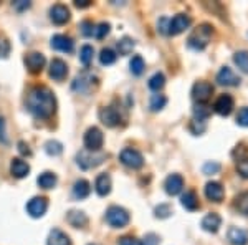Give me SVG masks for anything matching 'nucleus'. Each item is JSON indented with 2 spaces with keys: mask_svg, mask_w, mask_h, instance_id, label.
I'll return each mask as SVG.
<instances>
[{
  "mask_svg": "<svg viewBox=\"0 0 248 245\" xmlns=\"http://www.w3.org/2000/svg\"><path fill=\"white\" fill-rule=\"evenodd\" d=\"M27 110L30 111L35 118L48 119L57 111V98L53 91L46 86H33L27 95L25 99Z\"/></svg>",
  "mask_w": 248,
  "mask_h": 245,
  "instance_id": "obj_1",
  "label": "nucleus"
},
{
  "mask_svg": "<svg viewBox=\"0 0 248 245\" xmlns=\"http://www.w3.org/2000/svg\"><path fill=\"white\" fill-rule=\"evenodd\" d=\"M212 33H214V30H212L209 23H202L201 27H197V29L192 32L187 43H189L192 50H203V48L209 45Z\"/></svg>",
  "mask_w": 248,
  "mask_h": 245,
  "instance_id": "obj_2",
  "label": "nucleus"
},
{
  "mask_svg": "<svg viewBox=\"0 0 248 245\" xmlns=\"http://www.w3.org/2000/svg\"><path fill=\"white\" fill-rule=\"evenodd\" d=\"M129 220H131L129 212L119 206H111L106 211V222L114 229L126 227L127 224H129Z\"/></svg>",
  "mask_w": 248,
  "mask_h": 245,
  "instance_id": "obj_3",
  "label": "nucleus"
},
{
  "mask_svg": "<svg viewBox=\"0 0 248 245\" xmlns=\"http://www.w3.org/2000/svg\"><path fill=\"white\" fill-rule=\"evenodd\" d=\"M105 159H106L105 154H101V152H98V151H88V149L78 152V156H77L78 166L81 167V169H93V167L99 166Z\"/></svg>",
  "mask_w": 248,
  "mask_h": 245,
  "instance_id": "obj_4",
  "label": "nucleus"
},
{
  "mask_svg": "<svg viewBox=\"0 0 248 245\" xmlns=\"http://www.w3.org/2000/svg\"><path fill=\"white\" fill-rule=\"evenodd\" d=\"M83 143H85V147L88 151H99L103 147V143H105V136H103L99 128L93 126L85 132Z\"/></svg>",
  "mask_w": 248,
  "mask_h": 245,
  "instance_id": "obj_5",
  "label": "nucleus"
},
{
  "mask_svg": "<svg viewBox=\"0 0 248 245\" xmlns=\"http://www.w3.org/2000/svg\"><path fill=\"white\" fill-rule=\"evenodd\" d=\"M119 161H121L124 166L131 167V169H139V167H142V164H144L142 154L139 151L133 149V147L123 149L121 154H119Z\"/></svg>",
  "mask_w": 248,
  "mask_h": 245,
  "instance_id": "obj_6",
  "label": "nucleus"
},
{
  "mask_svg": "<svg viewBox=\"0 0 248 245\" xmlns=\"http://www.w3.org/2000/svg\"><path fill=\"white\" fill-rule=\"evenodd\" d=\"M214 95V86L209 82H197L192 86V98L195 99V103H203L205 104Z\"/></svg>",
  "mask_w": 248,
  "mask_h": 245,
  "instance_id": "obj_7",
  "label": "nucleus"
},
{
  "mask_svg": "<svg viewBox=\"0 0 248 245\" xmlns=\"http://www.w3.org/2000/svg\"><path fill=\"white\" fill-rule=\"evenodd\" d=\"M190 17L186 14H179L174 18L167 22V35H179L186 32L190 27Z\"/></svg>",
  "mask_w": 248,
  "mask_h": 245,
  "instance_id": "obj_8",
  "label": "nucleus"
},
{
  "mask_svg": "<svg viewBox=\"0 0 248 245\" xmlns=\"http://www.w3.org/2000/svg\"><path fill=\"white\" fill-rule=\"evenodd\" d=\"M46 60H45V55L43 53H38V51H31L25 57V65H27V70L30 73H40L45 66Z\"/></svg>",
  "mask_w": 248,
  "mask_h": 245,
  "instance_id": "obj_9",
  "label": "nucleus"
},
{
  "mask_svg": "<svg viewBox=\"0 0 248 245\" xmlns=\"http://www.w3.org/2000/svg\"><path fill=\"white\" fill-rule=\"evenodd\" d=\"M99 119H101V123L105 124V126L114 128V126H118L119 121H121V116H119L116 108L105 106V108H101V111H99Z\"/></svg>",
  "mask_w": 248,
  "mask_h": 245,
  "instance_id": "obj_10",
  "label": "nucleus"
},
{
  "mask_svg": "<svg viewBox=\"0 0 248 245\" xmlns=\"http://www.w3.org/2000/svg\"><path fill=\"white\" fill-rule=\"evenodd\" d=\"M46 209H48V200L45 197H33L27 204V212H29L31 217H35V219L45 215Z\"/></svg>",
  "mask_w": 248,
  "mask_h": 245,
  "instance_id": "obj_11",
  "label": "nucleus"
},
{
  "mask_svg": "<svg viewBox=\"0 0 248 245\" xmlns=\"http://www.w3.org/2000/svg\"><path fill=\"white\" fill-rule=\"evenodd\" d=\"M48 73H50V78H53L55 82H62L68 75V65L62 58H53L50 63V71Z\"/></svg>",
  "mask_w": 248,
  "mask_h": 245,
  "instance_id": "obj_12",
  "label": "nucleus"
},
{
  "mask_svg": "<svg viewBox=\"0 0 248 245\" xmlns=\"http://www.w3.org/2000/svg\"><path fill=\"white\" fill-rule=\"evenodd\" d=\"M235 108L233 98L230 95H222L217 98V101L214 104V110L215 113H218L220 116H229Z\"/></svg>",
  "mask_w": 248,
  "mask_h": 245,
  "instance_id": "obj_13",
  "label": "nucleus"
},
{
  "mask_svg": "<svg viewBox=\"0 0 248 245\" xmlns=\"http://www.w3.org/2000/svg\"><path fill=\"white\" fill-rule=\"evenodd\" d=\"M217 82H218V85H222V86H238L240 85V78L229 66H223L222 70L218 71Z\"/></svg>",
  "mask_w": 248,
  "mask_h": 245,
  "instance_id": "obj_14",
  "label": "nucleus"
},
{
  "mask_svg": "<svg viewBox=\"0 0 248 245\" xmlns=\"http://www.w3.org/2000/svg\"><path fill=\"white\" fill-rule=\"evenodd\" d=\"M223 196H225V191H223L222 184L217 182V180H210V182L205 184V197L212 202H222Z\"/></svg>",
  "mask_w": 248,
  "mask_h": 245,
  "instance_id": "obj_15",
  "label": "nucleus"
},
{
  "mask_svg": "<svg viewBox=\"0 0 248 245\" xmlns=\"http://www.w3.org/2000/svg\"><path fill=\"white\" fill-rule=\"evenodd\" d=\"M71 14L70 10H68V7L62 5V3H58V5H53L50 9V18L53 23H57V25H65V23L70 20Z\"/></svg>",
  "mask_w": 248,
  "mask_h": 245,
  "instance_id": "obj_16",
  "label": "nucleus"
},
{
  "mask_svg": "<svg viewBox=\"0 0 248 245\" xmlns=\"http://www.w3.org/2000/svg\"><path fill=\"white\" fill-rule=\"evenodd\" d=\"M164 187H166V192L169 196H177L182 192L184 189V179L181 174H170L169 178L164 182Z\"/></svg>",
  "mask_w": 248,
  "mask_h": 245,
  "instance_id": "obj_17",
  "label": "nucleus"
},
{
  "mask_svg": "<svg viewBox=\"0 0 248 245\" xmlns=\"http://www.w3.org/2000/svg\"><path fill=\"white\" fill-rule=\"evenodd\" d=\"M73 40L66 35H53L51 37V48L58 51H63V53H71L73 51Z\"/></svg>",
  "mask_w": 248,
  "mask_h": 245,
  "instance_id": "obj_18",
  "label": "nucleus"
},
{
  "mask_svg": "<svg viewBox=\"0 0 248 245\" xmlns=\"http://www.w3.org/2000/svg\"><path fill=\"white\" fill-rule=\"evenodd\" d=\"M10 172H12V176H14V178L23 179V178H27V176H29L30 166L23 159L15 158V159H12V163H10Z\"/></svg>",
  "mask_w": 248,
  "mask_h": 245,
  "instance_id": "obj_19",
  "label": "nucleus"
},
{
  "mask_svg": "<svg viewBox=\"0 0 248 245\" xmlns=\"http://www.w3.org/2000/svg\"><path fill=\"white\" fill-rule=\"evenodd\" d=\"M220 226H222V219L215 212H210V214H207L202 219V229L205 232H210V234H215L220 229Z\"/></svg>",
  "mask_w": 248,
  "mask_h": 245,
  "instance_id": "obj_20",
  "label": "nucleus"
},
{
  "mask_svg": "<svg viewBox=\"0 0 248 245\" xmlns=\"http://www.w3.org/2000/svg\"><path fill=\"white\" fill-rule=\"evenodd\" d=\"M227 237H229V240L233 245H247L248 244V232L240 227H230Z\"/></svg>",
  "mask_w": 248,
  "mask_h": 245,
  "instance_id": "obj_21",
  "label": "nucleus"
},
{
  "mask_svg": "<svg viewBox=\"0 0 248 245\" xmlns=\"http://www.w3.org/2000/svg\"><path fill=\"white\" fill-rule=\"evenodd\" d=\"M46 245H71V240L63 230H60V229H53V230L48 234Z\"/></svg>",
  "mask_w": 248,
  "mask_h": 245,
  "instance_id": "obj_22",
  "label": "nucleus"
},
{
  "mask_svg": "<svg viewBox=\"0 0 248 245\" xmlns=\"http://www.w3.org/2000/svg\"><path fill=\"white\" fill-rule=\"evenodd\" d=\"M66 220L70 226H73L77 229L86 227V224H88V217L83 211H70L66 214Z\"/></svg>",
  "mask_w": 248,
  "mask_h": 245,
  "instance_id": "obj_23",
  "label": "nucleus"
},
{
  "mask_svg": "<svg viewBox=\"0 0 248 245\" xmlns=\"http://www.w3.org/2000/svg\"><path fill=\"white\" fill-rule=\"evenodd\" d=\"M94 189L101 197H105L111 192V178L109 174H99L96 178V182H94Z\"/></svg>",
  "mask_w": 248,
  "mask_h": 245,
  "instance_id": "obj_24",
  "label": "nucleus"
},
{
  "mask_svg": "<svg viewBox=\"0 0 248 245\" xmlns=\"http://www.w3.org/2000/svg\"><path fill=\"white\" fill-rule=\"evenodd\" d=\"M93 76L86 75V73H81L77 76V80L73 82V90L75 91H79V93H86L88 90L91 88V85H93Z\"/></svg>",
  "mask_w": 248,
  "mask_h": 245,
  "instance_id": "obj_25",
  "label": "nucleus"
},
{
  "mask_svg": "<svg viewBox=\"0 0 248 245\" xmlns=\"http://www.w3.org/2000/svg\"><path fill=\"white\" fill-rule=\"evenodd\" d=\"M91 192V187H90V182L86 179H79L75 182L73 186V196L77 199H86Z\"/></svg>",
  "mask_w": 248,
  "mask_h": 245,
  "instance_id": "obj_26",
  "label": "nucleus"
},
{
  "mask_svg": "<svg viewBox=\"0 0 248 245\" xmlns=\"http://www.w3.org/2000/svg\"><path fill=\"white\" fill-rule=\"evenodd\" d=\"M232 158L235 159L237 166H238V164L248 163V146H247V144H243V143L237 144V146H235V149L232 151Z\"/></svg>",
  "mask_w": 248,
  "mask_h": 245,
  "instance_id": "obj_27",
  "label": "nucleus"
},
{
  "mask_svg": "<svg viewBox=\"0 0 248 245\" xmlns=\"http://www.w3.org/2000/svg\"><path fill=\"white\" fill-rule=\"evenodd\" d=\"M181 204L187 211H195L199 207V199H197V194L194 191H187L186 194H182L181 197Z\"/></svg>",
  "mask_w": 248,
  "mask_h": 245,
  "instance_id": "obj_28",
  "label": "nucleus"
},
{
  "mask_svg": "<svg viewBox=\"0 0 248 245\" xmlns=\"http://www.w3.org/2000/svg\"><path fill=\"white\" fill-rule=\"evenodd\" d=\"M57 176L53 174V172H43V174L38 176V186L42 189H53L57 186Z\"/></svg>",
  "mask_w": 248,
  "mask_h": 245,
  "instance_id": "obj_29",
  "label": "nucleus"
},
{
  "mask_svg": "<svg viewBox=\"0 0 248 245\" xmlns=\"http://www.w3.org/2000/svg\"><path fill=\"white\" fill-rule=\"evenodd\" d=\"M210 113H212L210 106H207V104H203V103H197L194 106V118H195V121H202L203 123L210 116Z\"/></svg>",
  "mask_w": 248,
  "mask_h": 245,
  "instance_id": "obj_30",
  "label": "nucleus"
},
{
  "mask_svg": "<svg viewBox=\"0 0 248 245\" xmlns=\"http://www.w3.org/2000/svg\"><path fill=\"white\" fill-rule=\"evenodd\" d=\"M233 62L238 66L240 71L248 75V51H237L233 55Z\"/></svg>",
  "mask_w": 248,
  "mask_h": 245,
  "instance_id": "obj_31",
  "label": "nucleus"
},
{
  "mask_svg": "<svg viewBox=\"0 0 248 245\" xmlns=\"http://www.w3.org/2000/svg\"><path fill=\"white\" fill-rule=\"evenodd\" d=\"M235 207H237V211L240 214L248 215V191L237 196V199H235Z\"/></svg>",
  "mask_w": 248,
  "mask_h": 245,
  "instance_id": "obj_32",
  "label": "nucleus"
},
{
  "mask_svg": "<svg viewBox=\"0 0 248 245\" xmlns=\"http://www.w3.org/2000/svg\"><path fill=\"white\" fill-rule=\"evenodd\" d=\"M93 55H94L93 47H91V45H83L81 50H79V62H81L85 66H90V63L93 62Z\"/></svg>",
  "mask_w": 248,
  "mask_h": 245,
  "instance_id": "obj_33",
  "label": "nucleus"
},
{
  "mask_svg": "<svg viewBox=\"0 0 248 245\" xmlns=\"http://www.w3.org/2000/svg\"><path fill=\"white\" fill-rule=\"evenodd\" d=\"M116 58H118V55L114 53L111 48H103L101 53H99V62H101V65H113L116 62Z\"/></svg>",
  "mask_w": 248,
  "mask_h": 245,
  "instance_id": "obj_34",
  "label": "nucleus"
},
{
  "mask_svg": "<svg viewBox=\"0 0 248 245\" xmlns=\"http://www.w3.org/2000/svg\"><path fill=\"white\" fill-rule=\"evenodd\" d=\"M164 85H166V76H164L162 73H154V75L149 78V88H151L153 91L162 90Z\"/></svg>",
  "mask_w": 248,
  "mask_h": 245,
  "instance_id": "obj_35",
  "label": "nucleus"
},
{
  "mask_svg": "<svg viewBox=\"0 0 248 245\" xmlns=\"http://www.w3.org/2000/svg\"><path fill=\"white\" fill-rule=\"evenodd\" d=\"M129 66H131V73L136 75V76H139V75H142L144 68H146V63H144L142 57L136 55V57H133V60H131Z\"/></svg>",
  "mask_w": 248,
  "mask_h": 245,
  "instance_id": "obj_36",
  "label": "nucleus"
},
{
  "mask_svg": "<svg viewBox=\"0 0 248 245\" xmlns=\"http://www.w3.org/2000/svg\"><path fill=\"white\" fill-rule=\"evenodd\" d=\"M133 50H134V40L124 37L123 40H119V42H118V51H119V55H129Z\"/></svg>",
  "mask_w": 248,
  "mask_h": 245,
  "instance_id": "obj_37",
  "label": "nucleus"
},
{
  "mask_svg": "<svg viewBox=\"0 0 248 245\" xmlns=\"http://www.w3.org/2000/svg\"><path fill=\"white\" fill-rule=\"evenodd\" d=\"M167 103V98L164 95H153L151 96V111H161Z\"/></svg>",
  "mask_w": 248,
  "mask_h": 245,
  "instance_id": "obj_38",
  "label": "nucleus"
},
{
  "mask_svg": "<svg viewBox=\"0 0 248 245\" xmlns=\"http://www.w3.org/2000/svg\"><path fill=\"white\" fill-rule=\"evenodd\" d=\"M45 151H46V154H50V156H60L63 152V146H62V143L55 141V139H50V141L45 143Z\"/></svg>",
  "mask_w": 248,
  "mask_h": 245,
  "instance_id": "obj_39",
  "label": "nucleus"
},
{
  "mask_svg": "<svg viewBox=\"0 0 248 245\" xmlns=\"http://www.w3.org/2000/svg\"><path fill=\"white\" fill-rule=\"evenodd\" d=\"M109 30H111L109 23L103 22V23H99V25H96V27H94V33H93V35H94V37L98 38V40H103L108 33H109Z\"/></svg>",
  "mask_w": 248,
  "mask_h": 245,
  "instance_id": "obj_40",
  "label": "nucleus"
},
{
  "mask_svg": "<svg viewBox=\"0 0 248 245\" xmlns=\"http://www.w3.org/2000/svg\"><path fill=\"white\" fill-rule=\"evenodd\" d=\"M10 53V42L5 37H0V58H7Z\"/></svg>",
  "mask_w": 248,
  "mask_h": 245,
  "instance_id": "obj_41",
  "label": "nucleus"
},
{
  "mask_svg": "<svg viewBox=\"0 0 248 245\" xmlns=\"http://www.w3.org/2000/svg\"><path fill=\"white\" fill-rule=\"evenodd\" d=\"M237 124L243 128H248V108H242L237 114Z\"/></svg>",
  "mask_w": 248,
  "mask_h": 245,
  "instance_id": "obj_42",
  "label": "nucleus"
},
{
  "mask_svg": "<svg viewBox=\"0 0 248 245\" xmlns=\"http://www.w3.org/2000/svg\"><path fill=\"white\" fill-rule=\"evenodd\" d=\"M155 217H161V219H166V217L170 215V207L167 204H162V206L155 207Z\"/></svg>",
  "mask_w": 248,
  "mask_h": 245,
  "instance_id": "obj_43",
  "label": "nucleus"
},
{
  "mask_svg": "<svg viewBox=\"0 0 248 245\" xmlns=\"http://www.w3.org/2000/svg\"><path fill=\"white\" fill-rule=\"evenodd\" d=\"M81 33L85 35V37H91V35L94 33V25L91 22H88V20H85V22L81 23Z\"/></svg>",
  "mask_w": 248,
  "mask_h": 245,
  "instance_id": "obj_44",
  "label": "nucleus"
},
{
  "mask_svg": "<svg viewBox=\"0 0 248 245\" xmlns=\"http://www.w3.org/2000/svg\"><path fill=\"white\" fill-rule=\"evenodd\" d=\"M119 245H142V244H141V240H138L136 237L124 235L119 239Z\"/></svg>",
  "mask_w": 248,
  "mask_h": 245,
  "instance_id": "obj_45",
  "label": "nucleus"
},
{
  "mask_svg": "<svg viewBox=\"0 0 248 245\" xmlns=\"http://www.w3.org/2000/svg\"><path fill=\"white\" fill-rule=\"evenodd\" d=\"M159 235H155V234H147L146 237L142 239V245H159Z\"/></svg>",
  "mask_w": 248,
  "mask_h": 245,
  "instance_id": "obj_46",
  "label": "nucleus"
},
{
  "mask_svg": "<svg viewBox=\"0 0 248 245\" xmlns=\"http://www.w3.org/2000/svg\"><path fill=\"white\" fill-rule=\"evenodd\" d=\"M220 171V164L218 163H207L205 166H203V172L205 174H215V172Z\"/></svg>",
  "mask_w": 248,
  "mask_h": 245,
  "instance_id": "obj_47",
  "label": "nucleus"
},
{
  "mask_svg": "<svg viewBox=\"0 0 248 245\" xmlns=\"http://www.w3.org/2000/svg\"><path fill=\"white\" fill-rule=\"evenodd\" d=\"M0 143L7 144L9 143V138H7V132H5V119L0 118Z\"/></svg>",
  "mask_w": 248,
  "mask_h": 245,
  "instance_id": "obj_48",
  "label": "nucleus"
},
{
  "mask_svg": "<svg viewBox=\"0 0 248 245\" xmlns=\"http://www.w3.org/2000/svg\"><path fill=\"white\" fill-rule=\"evenodd\" d=\"M18 151H20V154H23V156H31V151L29 147V144L23 143V141L18 143Z\"/></svg>",
  "mask_w": 248,
  "mask_h": 245,
  "instance_id": "obj_49",
  "label": "nucleus"
},
{
  "mask_svg": "<svg viewBox=\"0 0 248 245\" xmlns=\"http://www.w3.org/2000/svg\"><path fill=\"white\" fill-rule=\"evenodd\" d=\"M237 167H238V172L243 176V178H248V163H245V164H238Z\"/></svg>",
  "mask_w": 248,
  "mask_h": 245,
  "instance_id": "obj_50",
  "label": "nucleus"
},
{
  "mask_svg": "<svg viewBox=\"0 0 248 245\" xmlns=\"http://www.w3.org/2000/svg\"><path fill=\"white\" fill-rule=\"evenodd\" d=\"M15 7H17L18 10H23V9H29L30 7V2H25V0H18V2L14 3Z\"/></svg>",
  "mask_w": 248,
  "mask_h": 245,
  "instance_id": "obj_51",
  "label": "nucleus"
},
{
  "mask_svg": "<svg viewBox=\"0 0 248 245\" xmlns=\"http://www.w3.org/2000/svg\"><path fill=\"white\" fill-rule=\"evenodd\" d=\"M75 5L78 7V9H86V7H90L91 5V0H81V2H75Z\"/></svg>",
  "mask_w": 248,
  "mask_h": 245,
  "instance_id": "obj_52",
  "label": "nucleus"
},
{
  "mask_svg": "<svg viewBox=\"0 0 248 245\" xmlns=\"http://www.w3.org/2000/svg\"><path fill=\"white\" fill-rule=\"evenodd\" d=\"M90 245H94V244H90Z\"/></svg>",
  "mask_w": 248,
  "mask_h": 245,
  "instance_id": "obj_53",
  "label": "nucleus"
}]
</instances>
